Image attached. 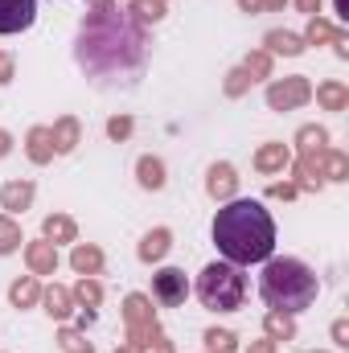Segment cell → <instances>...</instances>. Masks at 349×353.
Returning a JSON list of instances; mask_svg holds the SVG:
<instances>
[{
    "instance_id": "30bf717a",
    "label": "cell",
    "mask_w": 349,
    "mask_h": 353,
    "mask_svg": "<svg viewBox=\"0 0 349 353\" xmlns=\"http://www.w3.org/2000/svg\"><path fill=\"white\" fill-rule=\"evenodd\" d=\"M29 201H33V185H29V181H21V185L12 181V185H4V193H0V205H4V210H25Z\"/></svg>"
},
{
    "instance_id": "2e32d148",
    "label": "cell",
    "mask_w": 349,
    "mask_h": 353,
    "mask_svg": "<svg viewBox=\"0 0 349 353\" xmlns=\"http://www.w3.org/2000/svg\"><path fill=\"white\" fill-rule=\"evenodd\" d=\"M70 300H74V296H70L66 288H50V292H46V312L58 316V321H66V316H70Z\"/></svg>"
},
{
    "instance_id": "3957f363",
    "label": "cell",
    "mask_w": 349,
    "mask_h": 353,
    "mask_svg": "<svg viewBox=\"0 0 349 353\" xmlns=\"http://www.w3.org/2000/svg\"><path fill=\"white\" fill-rule=\"evenodd\" d=\"M263 300L275 312H300L317 300V275L300 259H267L263 267Z\"/></svg>"
},
{
    "instance_id": "cb8c5ba5",
    "label": "cell",
    "mask_w": 349,
    "mask_h": 353,
    "mask_svg": "<svg viewBox=\"0 0 349 353\" xmlns=\"http://www.w3.org/2000/svg\"><path fill=\"white\" fill-rule=\"evenodd\" d=\"M346 173H349L346 157H341V152H325V176H329V181H341Z\"/></svg>"
},
{
    "instance_id": "6da1fadb",
    "label": "cell",
    "mask_w": 349,
    "mask_h": 353,
    "mask_svg": "<svg viewBox=\"0 0 349 353\" xmlns=\"http://www.w3.org/2000/svg\"><path fill=\"white\" fill-rule=\"evenodd\" d=\"M144 58V33L140 25L119 12L99 4L87 17L83 33H79V62L83 70L99 74V79H115V74H132Z\"/></svg>"
},
{
    "instance_id": "d6a6232c",
    "label": "cell",
    "mask_w": 349,
    "mask_h": 353,
    "mask_svg": "<svg viewBox=\"0 0 349 353\" xmlns=\"http://www.w3.org/2000/svg\"><path fill=\"white\" fill-rule=\"evenodd\" d=\"M243 8H251V12H259V8H279L283 0H239Z\"/></svg>"
},
{
    "instance_id": "83f0119b",
    "label": "cell",
    "mask_w": 349,
    "mask_h": 353,
    "mask_svg": "<svg viewBox=\"0 0 349 353\" xmlns=\"http://www.w3.org/2000/svg\"><path fill=\"white\" fill-rule=\"evenodd\" d=\"M267 70H271V58H267V54H251L247 66H243V74H251V79H263Z\"/></svg>"
},
{
    "instance_id": "484cf974",
    "label": "cell",
    "mask_w": 349,
    "mask_h": 353,
    "mask_svg": "<svg viewBox=\"0 0 349 353\" xmlns=\"http://www.w3.org/2000/svg\"><path fill=\"white\" fill-rule=\"evenodd\" d=\"M267 333H271V337H292V321H288V312H271V316H267Z\"/></svg>"
},
{
    "instance_id": "ffe728a7",
    "label": "cell",
    "mask_w": 349,
    "mask_h": 353,
    "mask_svg": "<svg viewBox=\"0 0 349 353\" xmlns=\"http://www.w3.org/2000/svg\"><path fill=\"white\" fill-rule=\"evenodd\" d=\"M12 304L17 308H29V304H37V296H41V288H37V279H21V283H12Z\"/></svg>"
},
{
    "instance_id": "8d00e7d4",
    "label": "cell",
    "mask_w": 349,
    "mask_h": 353,
    "mask_svg": "<svg viewBox=\"0 0 349 353\" xmlns=\"http://www.w3.org/2000/svg\"><path fill=\"white\" fill-rule=\"evenodd\" d=\"M333 337H337V341H341V345H346V337H349V329H346V321H337V325H333Z\"/></svg>"
},
{
    "instance_id": "f35d334b",
    "label": "cell",
    "mask_w": 349,
    "mask_h": 353,
    "mask_svg": "<svg viewBox=\"0 0 349 353\" xmlns=\"http://www.w3.org/2000/svg\"><path fill=\"white\" fill-rule=\"evenodd\" d=\"M296 4H300L304 12H317V8H321V0H296Z\"/></svg>"
},
{
    "instance_id": "7a4b0ae2",
    "label": "cell",
    "mask_w": 349,
    "mask_h": 353,
    "mask_svg": "<svg viewBox=\"0 0 349 353\" xmlns=\"http://www.w3.org/2000/svg\"><path fill=\"white\" fill-rule=\"evenodd\" d=\"M214 247L226 263H267L275 251V222L259 201H226L214 218Z\"/></svg>"
},
{
    "instance_id": "e575fe53",
    "label": "cell",
    "mask_w": 349,
    "mask_h": 353,
    "mask_svg": "<svg viewBox=\"0 0 349 353\" xmlns=\"http://www.w3.org/2000/svg\"><path fill=\"white\" fill-rule=\"evenodd\" d=\"M8 79H12V58L0 54V83H8Z\"/></svg>"
},
{
    "instance_id": "8fae6325",
    "label": "cell",
    "mask_w": 349,
    "mask_h": 353,
    "mask_svg": "<svg viewBox=\"0 0 349 353\" xmlns=\"http://www.w3.org/2000/svg\"><path fill=\"white\" fill-rule=\"evenodd\" d=\"M235 185H239V176H235L230 165H214V169H210V193H214V197H230Z\"/></svg>"
},
{
    "instance_id": "d6986e66",
    "label": "cell",
    "mask_w": 349,
    "mask_h": 353,
    "mask_svg": "<svg viewBox=\"0 0 349 353\" xmlns=\"http://www.w3.org/2000/svg\"><path fill=\"white\" fill-rule=\"evenodd\" d=\"M267 50H271V54H288V58H292V54H300L304 46H300V37H296V33H267Z\"/></svg>"
},
{
    "instance_id": "ac0fdd59",
    "label": "cell",
    "mask_w": 349,
    "mask_h": 353,
    "mask_svg": "<svg viewBox=\"0 0 349 353\" xmlns=\"http://www.w3.org/2000/svg\"><path fill=\"white\" fill-rule=\"evenodd\" d=\"M70 263H74V271H83V275H94V271L103 267V255H99L94 247H74Z\"/></svg>"
},
{
    "instance_id": "44dd1931",
    "label": "cell",
    "mask_w": 349,
    "mask_h": 353,
    "mask_svg": "<svg viewBox=\"0 0 349 353\" xmlns=\"http://www.w3.org/2000/svg\"><path fill=\"white\" fill-rule=\"evenodd\" d=\"M317 99L329 107V111H346V103H349V90L341 87V83H329V87H321L317 90Z\"/></svg>"
},
{
    "instance_id": "9a60e30c",
    "label": "cell",
    "mask_w": 349,
    "mask_h": 353,
    "mask_svg": "<svg viewBox=\"0 0 349 353\" xmlns=\"http://www.w3.org/2000/svg\"><path fill=\"white\" fill-rule=\"evenodd\" d=\"M165 251H169V230H152V234H148V239L140 243V259H144V263L161 259Z\"/></svg>"
},
{
    "instance_id": "7c38bea8",
    "label": "cell",
    "mask_w": 349,
    "mask_h": 353,
    "mask_svg": "<svg viewBox=\"0 0 349 353\" xmlns=\"http://www.w3.org/2000/svg\"><path fill=\"white\" fill-rule=\"evenodd\" d=\"M29 157H33L37 165H46V161L54 157V140H50V128H33V132H29Z\"/></svg>"
},
{
    "instance_id": "60d3db41",
    "label": "cell",
    "mask_w": 349,
    "mask_h": 353,
    "mask_svg": "<svg viewBox=\"0 0 349 353\" xmlns=\"http://www.w3.org/2000/svg\"><path fill=\"white\" fill-rule=\"evenodd\" d=\"M115 353H144L140 345H123V350H115Z\"/></svg>"
},
{
    "instance_id": "5bb4252c",
    "label": "cell",
    "mask_w": 349,
    "mask_h": 353,
    "mask_svg": "<svg viewBox=\"0 0 349 353\" xmlns=\"http://www.w3.org/2000/svg\"><path fill=\"white\" fill-rule=\"evenodd\" d=\"M50 140H54V152H70V148L79 144V123H74V119H62V123L50 132Z\"/></svg>"
},
{
    "instance_id": "7402d4cb",
    "label": "cell",
    "mask_w": 349,
    "mask_h": 353,
    "mask_svg": "<svg viewBox=\"0 0 349 353\" xmlns=\"http://www.w3.org/2000/svg\"><path fill=\"white\" fill-rule=\"evenodd\" d=\"M46 239L50 243H70L74 239V222L70 218H46Z\"/></svg>"
},
{
    "instance_id": "e0dca14e",
    "label": "cell",
    "mask_w": 349,
    "mask_h": 353,
    "mask_svg": "<svg viewBox=\"0 0 349 353\" xmlns=\"http://www.w3.org/2000/svg\"><path fill=\"white\" fill-rule=\"evenodd\" d=\"M140 185H144V189H161V185H165V165H161L157 157H144V161H140Z\"/></svg>"
},
{
    "instance_id": "4dcf8cb0",
    "label": "cell",
    "mask_w": 349,
    "mask_h": 353,
    "mask_svg": "<svg viewBox=\"0 0 349 353\" xmlns=\"http://www.w3.org/2000/svg\"><path fill=\"white\" fill-rule=\"evenodd\" d=\"M62 350H66V353H90V345L83 341V333L66 329V333H62Z\"/></svg>"
},
{
    "instance_id": "f546056e",
    "label": "cell",
    "mask_w": 349,
    "mask_h": 353,
    "mask_svg": "<svg viewBox=\"0 0 349 353\" xmlns=\"http://www.w3.org/2000/svg\"><path fill=\"white\" fill-rule=\"evenodd\" d=\"M136 12H140L144 21H161V12H165V0H136Z\"/></svg>"
},
{
    "instance_id": "74e56055",
    "label": "cell",
    "mask_w": 349,
    "mask_h": 353,
    "mask_svg": "<svg viewBox=\"0 0 349 353\" xmlns=\"http://www.w3.org/2000/svg\"><path fill=\"white\" fill-rule=\"evenodd\" d=\"M247 353H275V345H271V341H255Z\"/></svg>"
},
{
    "instance_id": "4fadbf2b",
    "label": "cell",
    "mask_w": 349,
    "mask_h": 353,
    "mask_svg": "<svg viewBox=\"0 0 349 353\" xmlns=\"http://www.w3.org/2000/svg\"><path fill=\"white\" fill-rule=\"evenodd\" d=\"M283 165H288V148L283 144H267V148H259V157H255V169L259 173H275Z\"/></svg>"
},
{
    "instance_id": "d4e9b609",
    "label": "cell",
    "mask_w": 349,
    "mask_h": 353,
    "mask_svg": "<svg viewBox=\"0 0 349 353\" xmlns=\"http://www.w3.org/2000/svg\"><path fill=\"white\" fill-rule=\"evenodd\" d=\"M325 148V132L321 128H304L300 132V152H321Z\"/></svg>"
},
{
    "instance_id": "836d02e7",
    "label": "cell",
    "mask_w": 349,
    "mask_h": 353,
    "mask_svg": "<svg viewBox=\"0 0 349 353\" xmlns=\"http://www.w3.org/2000/svg\"><path fill=\"white\" fill-rule=\"evenodd\" d=\"M243 87H247V74H243V70H235V74H230V83H226V90H230V94H239Z\"/></svg>"
},
{
    "instance_id": "603a6c76",
    "label": "cell",
    "mask_w": 349,
    "mask_h": 353,
    "mask_svg": "<svg viewBox=\"0 0 349 353\" xmlns=\"http://www.w3.org/2000/svg\"><path fill=\"white\" fill-rule=\"evenodd\" d=\"M17 247H21L17 222H12V218H0V255H8V251H17Z\"/></svg>"
},
{
    "instance_id": "1f68e13d",
    "label": "cell",
    "mask_w": 349,
    "mask_h": 353,
    "mask_svg": "<svg viewBox=\"0 0 349 353\" xmlns=\"http://www.w3.org/2000/svg\"><path fill=\"white\" fill-rule=\"evenodd\" d=\"M107 132L119 140V136H128V132H132V119H111V123H107Z\"/></svg>"
},
{
    "instance_id": "d590c367",
    "label": "cell",
    "mask_w": 349,
    "mask_h": 353,
    "mask_svg": "<svg viewBox=\"0 0 349 353\" xmlns=\"http://www.w3.org/2000/svg\"><path fill=\"white\" fill-rule=\"evenodd\" d=\"M271 193H275V197H296V185H275Z\"/></svg>"
},
{
    "instance_id": "8992f818",
    "label": "cell",
    "mask_w": 349,
    "mask_h": 353,
    "mask_svg": "<svg viewBox=\"0 0 349 353\" xmlns=\"http://www.w3.org/2000/svg\"><path fill=\"white\" fill-rule=\"evenodd\" d=\"M152 296H157L165 308H177V304H185V296H189L185 271H177V267H165V271L152 279Z\"/></svg>"
},
{
    "instance_id": "ba28073f",
    "label": "cell",
    "mask_w": 349,
    "mask_h": 353,
    "mask_svg": "<svg viewBox=\"0 0 349 353\" xmlns=\"http://www.w3.org/2000/svg\"><path fill=\"white\" fill-rule=\"evenodd\" d=\"M308 83L304 79H283V83H275V87L267 90V103L275 107V111H292V107H300V103H308Z\"/></svg>"
},
{
    "instance_id": "4316f807",
    "label": "cell",
    "mask_w": 349,
    "mask_h": 353,
    "mask_svg": "<svg viewBox=\"0 0 349 353\" xmlns=\"http://www.w3.org/2000/svg\"><path fill=\"white\" fill-rule=\"evenodd\" d=\"M99 296H103V292H99V283H94V279H83V283L74 288V300H79V304H90V308L99 304Z\"/></svg>"
},
{
    "instance_id": "9c48e42d",
    "label": "cell",
    "mask_w": 349,
    "mask_h": 353,
    "mask_svg": "<svg viewBox=\"0 0 349 353\" xmlns=\"http://www.w3.org/2000/svg\"><path fill=\"white\" fill-rule=\"evenodd\" d=\"M25 259H29V267H33V275H54L58 251H54V243H33V247L25 251Z\"/></svg>"
},
{
    "instance_id": "52a82bcc",
    "label": "cell",
    "mask_w": 349,
    "mask_h": 353,
    "mask_svg": "<svg viewBox=\"0 0 349 353\" xmlns=\"http://www.w3.org/2000/svg\"><path fill=\"white\" fill-rule=\"evenodd\" d=\"M37 17V0H0V33H21Z\"/></svg>"
},
{
    "instance_id": "277c9868",
    "label": "cell",
    "mask_w": 349,
    "mask_h": 353,
    "mask_svg": "<svg viewBox=\"0 0 349 353\" xmlns=\"http://www.w3.org/2000/svg\"><path fill=\"white\" fill-rule=\"evenodd\" d=\"M197 296L214 312H235L243 304V296H247V279L235 263H210L197 279Z\"/></svg>"
},
{
    "instance_id": "ab89813d",
    "label": "cell",
    "mask_w": 349,
    "mask_h": 353,
    "mask_svg": "<svg viewBox=\"0 0 349 353\" xmlns=\"http://www.w3.org/2000/svg\"><path fill=\"white\" fill-rule=\"evenodd\" d=\"M8 152V132H0V157Z\"/></svg>"
},
{
    "instance_id": "5b68a950",
    "label": "cell",
    "mask_w": 349,
    "mask_h": 353,
    "mask_svg": "<svg viewBox=\"0 0 349 353\" xmlns=\"http://www.w3.org/2000/svg\"><path fill=\"white\" fill-rule=\"evenodd\" d=\"M128 325H132V345H157V321H152V308L144 296H128Z\"/></svg>"
},
{
    "instance_id": "f1b7e54d",
    "label": "cell",
    "mask_w": 349,
    "mask_h": 353,
    "mask_svg": "<svg viewBox=\"0 0 349 353\" xmlns=\"http://www.w3.org/2000/svg\"><path fill=\"white\" fill-rule=\"evenodd\" d=\"M206 341H210V353H230L235 350V337H230V333H218V329L206 333Z\"/></svg>"
}]
</instances>
